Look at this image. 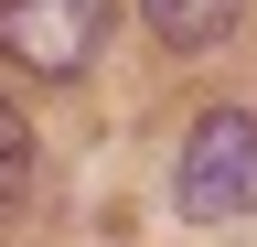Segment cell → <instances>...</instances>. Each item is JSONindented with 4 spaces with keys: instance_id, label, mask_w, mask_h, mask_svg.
Masks as SVG:
<instances>
[{
    "instance_id": "obj_1",
    "label": "cell",
    "mask_w": 257,
    "mask_h": 247,
    "mask_svg": "<svg viewBox=\"0 0 257 247\" xmlns=\"http://www.w3.org/2000/svg\"><path fill=\"white\" fill-rule=\"evenodd\" d=\"M172 194H182L193 226H236V215L257 204V118L246 108H204V118H193Z\"/></svg>"
},
{
    "instance_id": "obj_4",
    "label": "cell",
    "mask_w": 257,
    "mask_h": 247,
    "mask_svg": "<svg viewBox=\"0 0 257 247\" xmlns=\"http://www.w3.org/2000/svg\"><path fill=\"white\" fill-rule=\"evenodd\" d=\"M22 183H32V118H22L11 97H0V204H11Z\"/></svg>"
},
{
    "instance_id": "obj_2",
    "label": "cell",
    "mask_w": 257,
    "mask_h": 247,
    "mask_svg": "<svg viewBox=\"0 0 257 247\" xmlns=\"http://www.w3.org/2000/svg\"><path fill=\"white\" fill-rule=\"evenodd\" d=\"M118 0H0V54H11L22 75H86L96 43H107Z\"/></svg>"
},
{
    "instance_id": "obj_3",
    "label": "cell",
    "mask_w": 257,
    "mask_h": 247,
    "mask_svg": "<svg viewBox=\"0 0 257 247\" xmlns=\"http://www.w3.org/2000/svg\"><path fill=\"white\" fill-rule=\"evenodd\" d=\"M140 11H150V33L182 43V54H204V43L236 33V0H140Z\"/></svg>"
}]
</instances>
